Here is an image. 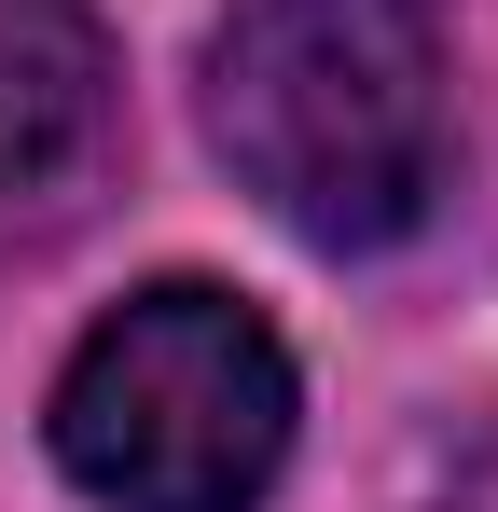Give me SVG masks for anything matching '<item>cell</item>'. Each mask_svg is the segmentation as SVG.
<instances>
[{
	"label": "cell",
	"instance_id": "1",
	"mask_svg": "<svg viewBox=\"0 0 498 512\" xmlns=\"http://www.w3.org/2000/svg\"><path fill=\"white\" fill-rule=\"evenodd\" d=\"M208 139L305 250H402L457 167L443 0H236L208 28Z\"/></svg>",
	"mask_w": 498,
	"mask_h": 512
},
{
	"label": "cell",
	"instance_id": "2",
	"mask_svg": "<svg viewBox=\"0 0 498 512\" xmlns=\"http://www.w3.org/2000/svg\"><path fill=\"white\" fill-rule=\"evenodd\" d=\"M291 429H305V374L277 319L208 277L125 291L42 402L56 471L97 512H263L291 471Z\"/></svg>",
	"mask_w": 498,
	"mask_h": 512
},
{
	"label": "cell",
	"instance_id": "3",
	"mask_svg": "<svg viewBox=\"0 0 498 512\" xmlns=\"http://www.w3.org/2000/svg\"><path fill=\"white\" fill-rule=\"evenodd\" d=\"M97 125H111L97 0H0V194H42Z\"/></svg>",
	"mask_w": 498,
	"mask_h": 512
}]
</instances>
